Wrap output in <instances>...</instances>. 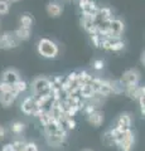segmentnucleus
Returning a JSON list of instances; mask_svg holds the SVG:
<instances>
[{
    "label": "nucleus",
    "mask_w": 145,
    "mask_h": 151,
    "mask_svg": "<svg viewBox=\"0 0 145 151\" xmlns=\"http://www.w3.org/2000/svg\"><path fill=\"white\" fill-rule=\"evenodd\" d=\"M38 53L44 57V58L52 59L58 54V47L53 40L47 39V38H42L38 42Z\"/></svg>",
    "instance_id": "nucleus-1"
},
{
    "label": "nucleus",
    "mask_w": 145,
    "mask_h": 151,
    "mask_svg": "<svg viewBox=\"0 0 145 151\" xmlns=\"http://www.w3.org/2000/svg\"><path fill=\"white\" fill-rule=\"evenodd\" d=\"M50 81L47 77H37L32 82V89L35 97L39 96H50V88H49Z\"/></svg>",
    "instance_id": "nucleus-2"
},
{
    "label": "nucleus",
    "mask_w": 145,
    "mask_h": 151,
    "mask_svg": "<svg viewBox=\"0 0 145 151\" xmlns=\"http://www.w3.org/2000/svg\"><path fill=\"white\" fill-rule=\"evenodd\" d=\"M79 8L82 10V18L90 19L92 22H96V15L99 12V6L93 0H79Z\"/></svg>",
    "instance_id": "nucleus-3"
},
{
    "label": "nucleus",
    "mask_w": 145,
    "mask_h": 151,
    "mask_svg": "<svg viewBox=\"0 0 145 151\" xmlns=\"http://www.w3.org/2000/svg\"><path fill=\"white\" fill-rule=\"evenodd\" d=\"M20 40L14 35V32H4L0 35V49H13L19 45Z\"/></svg>",
    "instance_id": "nucleus-4"
},
{
    "label": "nucleus",
    "mask_w": 145,
    "mask_h": 151,
    "mask_svg": "<svg viewBox=\"0 0 145 151\" xmlns=\"http://www.w3.org/2000/svg\"><path fill=\"white\" fill-rule=\"evenodd\" d=\"M139 79H140V73L138 69H128L126 72L123 74V77H121L120 82L121 84L125 87H129V86H138L139 83Z\"/></svg>",
    "instance_id": "nucleus-5"
},
{
    "label": "nucleus",
    "mask_w": 145,
    "mask_h": 151,
    "mask_svg": "<svg viewBox=\"0 0 145 151\" xmlns=\"http://www.w3.org/2000/svg\"><path fill=\"white\" fill-rule=\"evenodd\" d=\"M45 139H47V142H48L50 146H53V147H59V146H62L67 140V130L59 129L56 134L45 135Z\"/></svg>",
    "instance_id": "nucleus-6"
},
{
    "label": "nucleus",
    "mask_w": 145,
    "mask_h": 151,
    "mask_svg": "<svg viewBox=\"0 0 145 151\" xmlns=\"http://www.w3.org/2000/svg\"><path fill=\"white\" fill-rule=\"evenodd\" d=\"M134 134H133V131L131 130H126L124 131V135H123V137H121L120 140V142L118 144V146L120 147L121 151H131L133 150V146H134Z\"/></svg>",
    "instance_id": "nucleus-7"
},
{
    "label": "nucleus",
    "mask_w": 145,
    "mask_h": 151,
    "mask_svg": "<svg viewBox=\"0 0 145 151\" xmlns=\"http://www.w3.org/2000/svg\"><path fill=\"white\" fill-rule=\"evenodd\" d=\"M130 126H131V117H130L129 113H121V115L116 119L115 121V126L116 129H119L120 131H126L130 129Z\"/></svg>",
    "instance_id": "nucleus-8"
},
{
    "label": "nucleus",
    "mask_w": 145,
    "mask_h": 151,
    "mask_svg": "<svg viewBox=\"0 0 145 151\" xmlns=\"http://www.w3.org/2000/svg\"><path fill=\"white\" fill-rule=\"evenodd\" d=\"M19 79H20L19 72L14 68H9L6 70H4L3 74H1V81L5 82V83H9V84L17 83Z\"/></svg>",
    "instance_id": "nucleus-9"
},
{
    "label": "nucleus",
    "mask_w": 145,
    "mask_h": 151,
    "mask_svg": "<svg viewBox=\"0 0 145 151\" xmlns=\"http://www.w3.org/2000/svg\"><path fill=\"white\" fill-rule=\"evenodd\" d=\"M62 12H63V5L59 1L53 0V1H49L47 4V13H48L49 17L58 18L61 14H62Z\"/></svg>",
    "instance_id": "nucleus-10"
},
{
    "label": "nucleus",
    "mask_w": 145,
    "mask_h": 151,
    "mask_svg": "<svg viewBox=\"0 0 145 151\" xmlns=\"http://www.w3.org/2000/svg\"><path fill=\"white\" fill-rule=\"evenodd\" d=\"M18 93L17 92H0V103L4 107H9L12 106V103H14V101L17 100Z\"/></svg>",
    "instance_id": "nucleus-11"
},
{
    "label": "nucleus",
    "mask_w": 145,
    "mask_h": 151,
    "mask_svg": "<svg viewBox=\"0 0 145 151\" xmlns=\"http://www.w3.org/2000/svg\"><path fill=\"white\" fill-rule=\"evenodd\" d=\"M20 108L23 113L25 115H32L35 108V101H34V97H27L24 98V101L20 103Z\"/></svg>",
    "instance_id": "nucleus-12"
},
{
    "label": "nucleus",
    "mask_w": 145,
    "mask_h": 151,
    "mask_svg": "<svg viewBox=\"0 0 145 151\" xmlns=\"http://www.w3.org/2000/svg\"><path fill=\"white\" fill-rule=\"evenodd\" d=\"M87 120L92 126L99 127V126L102 125V122H104V113H102L101 111H99V110H96V111H93L91 115L87 116Z\"/></svg>",
    "instance_id": "nucleus-13"
},
{
    "label": "nucleus",
    "mask_w": 145,
    "mask_h": 151,
    "mask_svg": "<svg viewBox=\"0 0 145 151\" xmlns=\"http://www.w3.org/2000/svg\"><path fill=\"white\" fill-rule=\"evenodd\" d=\"M111 19H112V12H111L110 8H99V12H97L95 23L107 22V20H111Z\"/></svg>",
    "instance_id": "nucleus-14"
},
{
    "label": "nucleus",
    "mask_w": 145,
    "mask_h": 151,
    "mask_svg": "<svg viewBox=\"0 0 145 151\" xmlns=\"http://www.w3.org/2000/svg\"><path fill=\"white\" fill-rule=\"evenodd\" d=\"M81 25L83 27L87 33H90V35H93V34H97V27H96V23L90 20V19H85L82 18L81 19Z\"/></svg>",
    "instance_id": "nucleus-15"
},
{
    "label": "nucleus",
    "mask_w": 145,
    "mask_h": 151,
    "mask_svg": "<svg viewBox=\"0 0 145 151\" xmlns=\"http://www.w3.org/2000/svg\"><path fill=\"white\" fill-rule=\"evenodd\" d=\"M77 81L79 83V87L83 84H90L92 81V76L86 70H81V72H77Z\"/></svg>",
    "instance_id": "nucleus-16"
},
{
    "label": "nucleus",
    "mask_w": 145,
    "mask_h": 151,
    "mask_svg": "<svg viewBox=\"0 0 145 151\" xmlns=\"http://www.w3.org/2000/svg\"><path fill=\"white\" fill-rule=\"evenodd\" d=\"M14 35H15L19 40H28L29 39V37H30V29L29 28L19 27L15 32H14Z\"/></svg>",
    "instance_id": "nucleus-17"
},
{
    "label": "nucleus",
    "mask_w": 145,
    "mask_h": 151,
    "mask_svg": "<svg viewBox=\"0 0 145 151\" xmlns=\"http://www.w3.org/2000/svg\"><path fill=\"white\" fill-rule=\"evenodd\" d=\"M97 93H99L100 96H102L104 98L109 97L110 94H112V89L110 87L109 81H104V79H102V83H101V86L99 88V92H97Z\"/></svg>",
    "instance_id": "nucleus-18"
},
{
    "label": "nucleus",
    "mask_w": 145,
    "mask_h": 151,
    "mask_svg": "<svg viewBox=\"0 0 145 151\" xmlns=\"http://www.w3.org/2000/svg\"><path fill=\"white\" fill-rule=\"evenodd\" d=\"M109 83H110V87L114 94H120L124 92V86L121 84L120 81H109Z\"/></svg>",
    "instance_id": "nucleus-19"
},
{
    "label": "nucleus",
    "mask_w": 145,
    "mask_h": 151,
    "mask_svg": "<svg viewBox=\"0 0 145 151\" xmlns=\"http://www.w3.org/2000/svg\"><path fill=\"white\" fill-rule=\"evenodd\" d=\"M32 24H33V19L29 14H23L20 17V27L23 28H32Z\"/></svg>",
    "instance_id": "nucleus-20"
},
{
    "label": "nucleus",
    "mask_w": 145,
    "mask_h": 151,
    "mask_svg": "<svg viewBox=\"0 0 145 151\" xmlns=\"http://www.w3.org/2000/svg\"><path fill=\"white\" fill-rule=\"evenodd\" d=\"M27 88H28V83L25 81H22V79H19L17 83H14L13 84V89L18 94L22 93V92H24L27 91Z\"/></svg>",
    "instance_id": "nucleus-21"
},
{
    "label": "nucleus",
    "mask_w": 145,
    "mask_h": 151,
    "mask_svg": "<svg viewBox=\"0 0 145 151\" xmlns=\"http://www.w3.org/2000/svg\"><path fill=\"white\" fill-rule=\"evenodd\" d=\"M24 129H25L24 124H23V122H19V121H15V122H13V124L10 125L12 132H14V134H17V135L22 134V132L24 131Z\"/></svg>",
    "instance_id": "nucleus-22"
},
{
    "label": "nucleus",
    "mask_w": 145,
    "mask_h": 151,
    "mask_svg": "<svg viewBox=\"0 0 145 151\" xmlns=\"http://www.w3.org/2000/svg\"><path fill=\"white\" fill-rule=\"evenodd\" d=\"M39 121H40V124H42V126L43 127H45L47 125L49 124V122H52V121H54L52 117H50V115L47 111H44L43 113H42V115L39 116Z\"/></svg>",
    "instance_id": "nucleus-23"
},
{
    "label": "nucleus",
    "mask_w": 145,
    "mask_h": 151,
    "mask_svg": "<svg viewBox=\"0 0 145 151\" xmlns=\"http://www.w3.org/2000/svg\"><path fill=\"white\" fill-rule=\"evenodd\" d=\"M9 9H10V4H9L6 0H0V15L8 14Z\"/></svg>",
    "instance_id": "nucleus-24"
},
{
    "label": "nucleus",
    "mask_w": 145,
    "mask_h": 151,
    "mask_svg": "<svg viewBox=\"0 0 145 151\" xmlns=\"http://www.w3.org/2000/svg\"><path fill=\"white\" fill-rule=\"evenodd\" d=\"M124 47H125V43H124L123 40H116V42H112V43H111L110 50L118 52V50H121V49H124Z\"/></svg>",
    "instance_id": "nucleus-25"
},
{
    "label": "nucleus",
    "mask_w": 145,
    "mask_h": 151,
    "mask_svg": "<svg viewBox=\"0 0 145 151\" xmlns=\"http://www.w3.org/2000/svg\"><path fill=\"white\" fill-rule=\"evenodd\" d=\"M102 141H104V144H105L106 146H112V145H115L114 140H112V137H111V135H110L109 131H106L105 134H104V136H102Z\"/></svg>",
    "instance_id": "nucleus-26"
},
{
    "label": "nucleus",
    "mask_w": 145,
    "mask_h": 151,
    "mask_svg": "<svg viewBox=\"0 0 145 151\" xmlns=\"http://www.w3.org/2000/svg\"><path fill=\"white\" fill-rule=\"evenodd\" d=\"M13 84H9V83H5L3 81H0V92H13ZM15 92V91H14Z\"/></svg>",
    "instance_id": "nucleus-27"
},
{
    "label": "nucleus",
    "mask_w": 145,
    "mask_h": 151,
    "mask_svg": "<svg viewBox=\"0 0 145 151\" xmlns=\"http://www.w3.org/2000/svg\"><path fill=\"white\" fill-rule=\"evenodd\" d=\"M63 125H64V127H66L67 130L76 129V121H74L73 119H66L63 121Z\"/></svg>",
    "instance_id": "nucleus-28"
},
{
    "label": "nucleus",
    "mask_w": 145,
    "mask_h": 151,
    "mask_svg": "<svg viewBox=\"0 0 145 151\" xmlns=\"http://www.w3.org/2000/svg\"><path fill=\"white\" fill-rule=\"evenodd\" d=\"M144 93H145V88H144V86H138L136 89H135V93H134V98H133V100H138V98L143 97V96H144Z\"/></svg>",
    "instance_id": "nucleus-29"
},
{
    "label": "nucleus",
    "mask_w": 145,
    "mask_h": 151,
    "mask_svg": "<svg viewBox=\"0 0 145 151\" xmlns=\"http://www.w3.org/2000/svg\"><path fill=\"white\" fill-rule=\"evenodd\" d=\"M101 39H102V38H101L99 34H93V35H91V42L93 43V45H95L96 48H100Z\"/></svg>",
    "instance_id": "nucleus-30"
},
{
    "label": "nucleus",
    "mask_w": 145,
    "mask_h": 151,
    "mask_svg": "<svg viewBox=\"0 0 145 151\" xmlns=\"http://www.w3.org/2000/svg\"><path fill=\"white\" fill-rule=\"evenodd\" d=\"M93 68H95L96 70H101L102 68H104V60L102 59H96L95 62H93Z\"/></svg>",
    "instance_id": "nucleus-31"
},
{
    "label": "nucleus",
    "mask_w": 145,
    "mask_h": 151,
    "mask_svg": "<svg viewBox=\"0 0 145 151\" xmlns=\"http://www.w3.org/2000/svg\"><path fill=\"white\" fill-rule=\"evenodd\" d=\"M83 110H85L86 115L88 116V115H91V113H92L93 111H96V108L93 107L92 105H90V103H87V105H85V107H83Z\"/></svg>",
    "instance_id": "nucleus-32"
},
{
    "label": "nucleus",
    "mask_w": 145,
    "mask_h": 151,
    "mask_svg": "<svg viewBox=\"0 0 145 151\" xmlns=\"http://www.w3.org/2000/svg\"><path fill=\"white\" fill-rule=\"evenodd\" d=\"M138 100H139V103H140V110H141V113L144 116V113H145V96L138 98Z\"/></svg>",
    "instance_id": "nucleus-33"
},
{
    "label": "nucleus",
    "mask_w": 145,
    "mask_h": 151,
    "mask_svg": "<svg viewBox=\"0 0 145 151\" xmlns=\"http://www.w3.org/2000/svg\"><path fill=\"white\" fill-rule=\"evenodd\" d=\"M1 151H15V147H14L13 144H6V145L3 146Z\"/></svg>",
    "instance_id": "nucleus-34"
},
{
    "label": "nucleus",
    "mask_w": 145,
    "mask_h": 151,
    "mask_svg": "<svg viewBox=\"0 0 145 151\" xmlns=\"http://www.w3.org/2000/svg\"><path fill=\"white\" fill-rule=\"evenodd\" d=\"M4 137H5V129L0 126V140H3Z\"/></svg>",
    "instance_id": "nucleus-35"
},
{
    "label": "nucleus",
    "mask_w": 145,
    "mask_h": 151,
    "mask_svg": "<svg viewBox=\"0 0 145 151\" xmlns=\"http://www.w3.org/2000/svg\"><path fill=\"white\" fill-rule=\"evenodd\" d=\"M140 62L143 63V65H144V52L141 53V57H140Z\"/></svg>",
    "instance_id": "nucleus-36"
},
{
    "label": "nucleus",
    "mask_w": 145,
    "mask_h": 151,
    "mask_svg": "<svg viewBox=\"0 0 145 151\" xmlns=\"http://www.w3.org/2000/svg\"><path fill=\"white\" fill-rule=\"evenodd\" d=\"M6 1L10 4V3H18V1H20V0H6Z\"/></svg>",
    "instance_id": "nucleus-37"
},
{
    "label": "nucleus",
    "mask_w": 145,
    "mask_h": 151,
    "mask_svg": "<svg viewBox=\"0 0 145 151\" xmlns=\"http://www.w3.org/2000/svg\"><path fill=\"white\" fill-rule=\"evenodd\" d=\"M85 151H91V150H85Z\"/></svg>",
    "instance_id": "nucleus-38"
},
{
    "label": "nucleus",
    "mask_w": 145,
    "mask_h": 151,
    "mask_svg": "<svg viewBox=\"0 0 145 151\" xmlns=\"http://www.w3.org/2000/svg\"><path fill=\"white\" fill-rule=\"evenodd\" d=\"M68 1H71V0H68Z\"/></svg>",
    "instance_id": "nucleus-39"
},
{
    "label": "nucleus",
    "mask_w": 145,
    "mask_h": 151,
    "mask_svg": "<svg viewBox=\"0 0 145 151\" xmlns=\"http://www.w3.org/2000/svg\"><path fill=\"white\" fill-rule=\"evenodd\" d=\"M0 27H1V25H0Z\"/></svg>",
    "instance_id": "nucleus-40"
}]
</instances>
